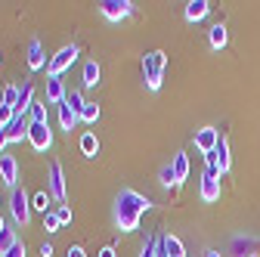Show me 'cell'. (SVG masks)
I'll return each instance as SVG.
<instances>
[{
	"label": "cell",
	"mask_w": 260,
	"mask_h": 257,
	"mask_svg": "<svg viewBox=\"0 0 260 257\" xmlns=\"http://www.w3.org/2000/svg\"><path fill=\"white\" fill-rule=\"evenodd\" d=\"M152 208V202L146 196H140V192L134 189H121L118 199H115V223L121 233H134L140 227V217Z\"/></svg>",
	"instance_id": "6da1fadb"
},
{
	"label": "cell",
	"mask_w": 260,
	"mask_h": 257,
	"mask_svg": "<svg viewBox=\"0 0 260 257\" xmlns=\"http://www.w3.org/2000/svg\"><path fill=\"white\" fill-rule=\"evenodd\" d=\"M165 66H168V56L161 50H152L143 56V78H146V87L149 90H158L161 81H165Z\"/></svg>",
	"instance_id": "7a4b0ae2"
},
{
	"label": "cell",
	"mask_w": 260,
	"mask_h": 257,
	"mask_svg": "<svg viewBox=\"0 0 260 257\" xmlns=\"http://www.w3.org/2000/svg\"><path fill=\"white\" fill-rule=\"evenodd\" d=\"M78 59V47L75 44H69V47H62L56 56H50V62H47V78H59L65 69H72V62Z\"/></svg>",
	"instance_id": "3957f363"
},
{
	"label": "cell",
	"mask_w": 260,
	"mask_h": 257,
	"mask_svg": "<svg viewBox=\"0 0 260 257\" xmlns=\"http://www.w3.org/2000/svg\"><path fill=\"white\" fill-rule=\"evenodd\" d=\"M10 211H13V220L19 223V227H28V220H31V199L25 196V189H13V196H10Z\"/></svg>",
	"instance_id": "277c9868"
},
{
	"label": "cell",
	"mask_w": 260,
	"mask_h": 257,
	"mask_svg": "<svg viewBox=\"0 0 260 257\" xmlns=\"http://www.w3.org/2000/svg\"><path fill=\"white\" fill-rule=\"evenodd\" d=\"M28 143L35 152H47L53 146V134H50V124H38V121H31L28 124Z\"/></svg>",
	"instance_id": "5b68a950"
},
{
	"label": "cell",
	"mask_w": 260,
	"mask_h": 257,
	"mask_svg": "<svg viewBox=\"0 0 260 257\" xmlns=\"http://www.w3.org/2000/svg\"><path fill=\"white\" fill-rule=\"evenodd\" d=\"M100 13H103L109 22H121L124 16L134 13V4H130V0H103V4H100Z\"/></svg>",
	"instance_id": "8992f818"
},
{
	"label": "cell",
	"mask_w": 260,
	"mask_h": 257,
	"mask_svg": "<svg viewBox=\"0 0 260 257\" xmlns=\"http://www.w3.org/2000/svg\"><path fill=\"white\" fill-rule=\"evenodd\" d=\"M217 143H220V131H217V127H202V131H195V149H199L202 155L214 152Z\"/></svg>",
	"instance_id": "52a82bcc"
},
{
	"label": "cell",
	"mask_w": 260,
	"mask_h": 257,
	"mask_svg": "<svg viewBox=\"0 0 260 257\" xmlns=\"http://www.w3.org/2000/svg\"><path fill=\"white\" fill-rule=\"evenodd\" d=\"M50 196H53L56 202H65V199H69V192H65V174H62V165H59V162L50 165Z\"/></svg>",
	"instance_id": "ba28073f"
},
{
	"label": "cell",
	"mask_w": 260,
	"mask_h": 257,
	"mask_svg": "<svg viewBox=\"0 0 260 257\" xmlns=\"http://www.w3.org/2000/svg\"><path fill=\"white\" fill-rule=\"evenodd\" d=\"M28 124H31V118L28 115H16L7 127H4V137L10 140V143H19V140H28Z\"/></svg>",
	"instance_id": "9c48e42d"
},
{
	"label": "cell",
	"mask_w": 260,
	"mask_h": 257,
	"mask_svg": "<svg viewBox=\"0 0 260 257\" xmlns=\"http://www.w3.org/2000/svg\"><path fill=\"white\" fill-rule=\"evenodd\" d=\"M0 180H4L10 189H16V183H19V165H16L13 155H0Z\"/></svg>",
	"instance_id": "30bf717a"
},
{
	"label": "cell",
	"mask_w": 260,
	"mask_h": 257,
	"mask_svg": "<svg viewBox=\"0 0 260 257\" xmlns=\"http://www.w3.org/2000/svg\"><path fill=\"white\" fill-rule=\"evenodd\" d=\"M202 199L205 202H217L220 199V174L217 171H205V177H202Z\"/></svg>",
	"instance_id": "8fae6325"
},
{
	"label": "cell",
	"mask_w": 260,
	"mask_h": 257,
	"mask_svg": "<svg viewBox=\"0 0 260 257\" xmlns=\"http://www.w3.org/2000/svg\"><path fill=\"white\" fill-rule=\"evenodd\" d=\"M47 62H50V59L44 56V44L35 38V41L28 44V69H31V72H41V69L47 66Z\"/></svg>",
	"instance_id": "7c38bea8"
},
{
	"label": "cell",
	"mask_w": 260,
	"mask_h": 257,
	"mask_svg": "<svg viewBox=\"0 0 260 257\" xmlns=\"http://www.w3.org/2000/svg\"><path fill=\"white\" fill-rule=\"evenodd\" d=\"M158 257H186V248H183V242L177 239V236H165L161 239V248H158Z\"/></svg>",
	"instance_id": "4fadbf2b"
},
{
	"label": "cell",
	"mask_w": 260,
	"mask_h": 257,
	"mask_svg": "<svg viewBox=\"0 0 260 257\" xmlns=\"http://www.w3.org/2000/svg\"><path fill=\"white\" fill-rule=\"evenodd\" d=\"M211 13V4L208 0H189L186 4V22H199Z\"/></svg>",
	"instance_id": "5bb4252c"
},
{
	"label": "cell",
	"mask_w": 260,
	"mask_h": 257,
	"mask_svg": "<svg viewBox=\"0 0 260 257\" xmlns=\"http://www.w3.org/2000/svg\"><path fill=\"white\" fill-rule=\"evenodd\" d=\"M56 109H59V124H62V131H69V134H72V131H75V124H78V118H81V115H78V112H75V109H72L69 103H59Z\"/></svg>",
	"instance_id": "9a60e30c"
},
{
	"label": "cell",
	"mask_w": 260,
	"mask_h": 257,
	"mask_svg": "<svg viewBox=\"0 0 260 257\" xmlns=\"http://www.w3.org/2000/svg\"><path fill=\"white\" fill-rule=\"evenodd\" d=\"M65 87H62V81L59 78H47V103H53V106H59V103H65Z\"/></svg>",
	"instance_id": "2e32d148"
},
{
	"label": "cell",
	"mask_w": 260,
	"mask_h": 257,
	"mask_svg": "<svg viewBox=\"0 0 260 257\" xmlns=\"http://www.w3.org/2000/svg\"><path fill=\"white\" fill-rule=\"evenodd\" d=\"M31 106H35V84H25L22 87V93H19V106H16V115H28L31 112Z\"/></svg>",
	"instance_id": "e0dca14e"
},
{
	"label": "cell",
	"mask_w": 260,
	"mask_h": 257,
	"mask_svg": "<svg viewBox=\"0 0 260 257\" xmlns=\"http://www.w3.org/2000/svg\"><path fill=\"white\" fill-rule=\"evenodd\" d=\"M217 158H220V174H226L230 171V165H233V155H230V140H226L223 134H220V143H217Z\"/></svg>",
	"instance_id": "ac0fdd59"
},
{
	"label": "cell",
	"mask_w": 260,
	"mask_h": 257,
	"mask_svg": "<svg viewBox=\"0 0 260 257\" xmlns=\"http://www.w3.org/2000/svg\"><path fill=\"white\" fill-rule=\"evenodd\" d=\"M226 38H230V35H226V25H220V22L208 31V41H211L214 50H223V47H226Z\"/></svg>",
	"instance_id": "d6986e66"
},
{
	"label": "cell",
	"mask_w": 260,
	"mask_h": 257,
	"mask_svg": "<svg viewBox=\"0 0 260 257\" xmlns=\"http://www.w3.org/2000/svg\"><path fill=\"white\" fill-rule=\"evenodd\" d=\"M19 93H22V90H19V87H13V84H10V87H4V93H0V103L10 106V109L16 112V106H19Z\"/></svg>",
	"instance_id": "ffe728a7"
},
{
	"label": "cell",
	"mask_w": 260,
	"mask_h": 257,
	"mask_svg": "<svg viewBox=\"0 0 260 257\" xmlns=\"http://www.w3.org/2000/svg\"><path fill=\"white\" fill-rule=\"evenodd\" d=\"M96 84H100V66L90 59L84 66V87H96Z\"/></svg>",
	"instance_id": "44dd1931"
},
{
	"label": "cell",
	"mask_w": 260,
	"mask_h": 257,
	"mask_svg": "<svg viewBox=\"0 0 260 257\" xmlns=\"http://www.w3.org/2000/svg\"><path fill=\"white\" fill-rule=\"evenodd\" d=\"M174 174H177V183L189 177V158L183 152H177V158H174Z\"/></svg>",
	"instance_id": "7402d4cb"
},
{
	"label": "cell",
	"mask_w": 260,
	"mask_h": 257,
	"mask_svg": "<svg viewBox=\"0 0 260 257\" xmlns=\"http://www.w3.org/2000/svg\"><path fill=\"white\" fill-rule=\"evenodd\" d=\"M50 202H53V196L47 189H41L35 199H31V208H38V211H44V214H50Z\"/></svg>",
	"instance_id": "603a6c76"
},
{
	"label": "cell",
	"mask_w": 260,
	"mask_h": 257,
	"mask_svg": "<svg viewBox=\"0 0 260 257\" xmlns=\"http://www.w3.org/2000/svg\"><path fill=\"white\" fill-rule=\"evenodd\" d=\"M81 152H84V155H90V158H93L96 152H100V143H96V134H84V137H81Z\"/></svg>",
	"instance_id": "cb8c5ba5"
},
{
	"label": "cell",
	"mask_w": 260,
	"mask_h": 257,
	"mask_svg": "<svg viewBox=\"0 0 260 257\" xmlns=\"http://www.w3.org/2000/svg\"><path fill=\"white\" fill-rule=\"evenodd\" d=\"M28 118H31V121H38V124H47V103H38V100H35V106H31Z\"/></svg>",
	"instance_id": "d4e9b609"
},
{
	"label": "cell",
	"mask_w": 260,
	"mask_h": 257,
	"mask_svg": "<svg viewBox=\"0 0 260 257\" xmlns=\"http://www.w3.org/2000/svg\"><path fill=\"white\" fill-rule=\"evenodd\" d=\"M65 103H69V106H72V109H75L78 115H81V112H84V106H87V100L81 96V90H72L69 96H65Z\"/></svg>",
	"instance_id": "484cf974"
},
{
	"label": "cell",
	"mask_w": 260,
	"mask_h": 257,
	"mask_svg": "<svg viewBox=\"0 0 260 257\" xmlns=\"http://www.w3.org/2000/svg\"><path fill=\"white\" fill-rule=\"evenodd\" d=\"M16 242H19V239H16V233H13V230H4V233H0V257H4Z\"/></svg>",
	"instance_id": "4316f807"
},
{
	"label": "cell",
	"mask_w": 260,
	"mask_h": 257,
	"mask_svg": "<svg viewBox=\"0 0 260 257\" xmlns=\"http://www.w3.org/2000/svg\"><path fill=\"white\" fill-rule=\"evenodd\" d=\"M158 183H161V186H174V183H177V174H174V168H171V165L158 171Z\"/></svg>",
	"instance_id": "83f0119b"
},
{
	"label": "cell",
	"mask_w": 260,
	"mask_h": 257,
	"mask_svg": "<svg viewBox=\"0 0 260 257\" xmlns=\"http://www.w3.org/2000/svg\"><path fill=\"white\" fill-rule=\"evenodd\" d=\"M158 248H161V239H146L140 257H158Z\"/></svg>",
	"instance_id": "f1b7e54d"
},
{
	"label": "cell",
	"mask_w": 260,
	"mask_h": 257,
	"mask_svg": "<svg viewBox=\"0 0 260 257\" xmlns=\"http://www.w3.org/2000/svg\"><path fill=\"white\" fill-rule=\"evenodd\" d=\"M81 118H84L87 124H93L96 118H100V106H96V103H87V106H84V112H81Z\"/></svg>",
	"instance_id": "f546056e"
},
{
	"label": "cell",
	"mask_w": 260,
	"mask_h": 257,
	"mask_svg": "<svg viewBox=\"0 0 260 257\" xmlns=\"http://www.w3.org/2000/svg\"><path fill=\"white\" fill-rule=\"evenodd\" d=\"M62 227V223H59V217H56V211H50V214H44V230L47 233H56Z\"/></svg>",
	"instance_id": "4dcf8cb0"
},
{
	"label": "cell",
	"mask_w": 260,
	"mask_h": 257,
	"mask_svg": "<svg viewBox=\"0 0 260 257\" xmlns=\"http://www.w3.org/2000/svg\"><path fill=\"white\" fill-rule=\"evenodd\" d=\"M13 118H16V112H13L10 106H4V103H0V131H4V127H7Z\"/></svg>",
	"instance_id": "1f68e13d"
},
{
	"label": "cell",
	"mask_w": 260,
	"mask_h": 257,
	"mask_svg": "<svg viewBox=\"0 0 260 257\" xmlns=\"http://www.w3.org/2000/svg\"><path fill=\"white\" fill-rule=\"evenodd\" d=\"M56 217H59V223H62V227H69V223H72V211L65 208V205H62V208H56Z\"/></svg>",
	"instance_id": "d6a6232c"
},
{
	"label": "cell",
	"mask_w": 260,
	"mask_h": 257,
	"mask_svg": "<svg viewBox=\"0 0 260 257\" xmlns=\"http://www.w3.org/2000/svg\"><path fill=\"white\" fill-rule=\"evenodd\" d=\"M236 248L242 251L239 257H245V251H254V242H251V239H236Z\"/></svg>",
	"instance_id": "836d02e7"
},
{
	"label": "cell",
	"mask_w": 260,
	"mask_h": 257,
	"mask_svg": "<svg viewBox=\"0 0 260 257\" xmlns=\"http://www.w3.org/2000/svg\"><path fill=\"white\" fill-rule=\"evenodd\" d=\"M4 257H25V245H22V242H16V245H13Z\"/></svg>",
	"instance_id": "e575fe53"
},
{
	"label": "cell",
	"mask_w": 260,
	"mask_h": 257,
	"mask_svg": "<svg viewBox=\"0 0 260 257\" xmlns=\"http://www.w3.org/2000/svg\"><path fill=\"white\" fill-rule=\"evenodd\" d=\"M65 257H87V251H84L81 245H72V248H69V254H65Z\"/></svg>",
	"instance_id": "d590c367"
},
{
	"label": "cell",
	"mask_w": 260,
	"mask_h": 257,
	"mask_svg": "<svg viewBox=\"0 0 260 257\" xmlns=\"http://www.w3.org/2000/svg\"><path fill=\"white\" fill-rule=\"evenodd\" d=\"M41 257H53V245H50V242L41 245Z\"/></svg>",
	"instance_id": "8d00e7d4"
},
{
	"label": "cell",
	"mask_w": 260,
	"mask_h": 257,
	"mask_svg": "<svg viewBox=\"0 0 260 257\" xmlns=\"http://www.w3.org/2000/svg\"><path fill=\"white\" fill-rule=\"evenodd\" d=\"M100 257H115V248H103V251H100Z\"/></svg>",
	"instance_id": "74e56055"
},
{
	"label": "cell",
	"mask_w": 260,
	"mask_h": 257,
	"mask_svg": "<svg viewBox=\"0 0 260 257\" xmlns=\"http://www.w3.org/2000/svg\"><path fill=\"white\" fill-rule=\"evenodd\" d=\"M7 143H10V140L4 137V131H0V155H4V146H7Z\"/></svg>",
	"instance_id": "f35d334b"
},
{
	"label": "cell",
	"mask_w": 260,
	"mask_h": 257,
	"mask_svg": "<svg viewBox=\"0 0 260 257\" xmlns=\"http://www.w3.org/2000/svg\"><path fill=\"white\" fill-rule=\"evenodd\" d=\"M205 257H223V254H220V251H208Z\"/></svg>",
	"instance_id": "ab89813d"
},
{
	"label": "cell",
	"mask_w": 260,
	"mask_h": 257,
	"mask_svg": "<svg viewBox=\"0 0 260 257\" xmlns=\"http://www.w3.org/2000/svg\"><path fill=\"white\" fill-rule=\"evenodd\" d=\"M7 230V223H4V217H0V233H4Z\"/></svg>",
	"instance_id": "60d3db41"
},
{
	"label": "cell",
	"mask_w": 260,
	"mask_h": 257,
	"mask_svg": "<svg viewBox=\"0 0 260 257\" xmlns=\"http://www.w3.org/2000/svg\"><path fill=\"white\" fill-rule=\"evenodd\" d=\"M0 59H4V53H0Z\"/></svg>",
	"instance_id": "b9f144b4"
},
{
	"label": "cell",
	"mask_w": 260,
	"mask_h": 257,
	"mask_svg": "<svg viewBox=\"0 0 260 257\" xmlns=\"http://www.w3.org/2000/svg\"><path fill=\"white\" fill-rule=\"evenodd\" d=\"M254 257H257V254H254Z\"/></svg>",
	"instance_id": "7bdbcfd3"
}]
</instances>
